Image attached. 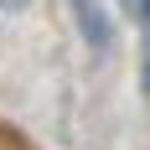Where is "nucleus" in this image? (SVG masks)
<instances>
[{"mask_svg": "<svg viewBox=\"0 0 150 150\" xmlns=\"http://www.w3.org/2000/svg\"><path fill=\"white\" fill-rule=\"evenodd\" d=\"M78 16H83L88 42H98V47H104V42H109V26H104V16H98V5H93V0H78Z\"/></svg>", "mask_w": 150, "mask_h": 150, "instance_id": "1", "label": "nucleus"}, {"mask_svg": "<svg viewBox=\"0 0 150 150\" xmlns=\"http://www.w3.org/2000/svg\"><path fill=\"white\" fill-rule=\"evenodd\" d=\"M140 83H145V93H150V21H145V67H140Z\"/></svg>", "mask_w": 150, "mask_h": 150, "instance_id": "2", "label": "nucleus"}, {"mask_svg": "<svg viewBox=\"0 0 150 150\" xmlns=\"http://www.w3.org/2000/svg\"><path fill=\"white\" fill-rule=\"evenodd\" d=\"M124 11H129V16H145V21H150V0H124Z\"/></svg>", "mask_w": 150, "mask_h": 150, "instance_id": "3", "label": "nucleus"}, {"mask_svg": "<svg viewBox=\"0 0 150 150\" xmlns=\"http://www.w3.org/2000/svg\"><path fill=\"white\" fill-rule=\"evenodd\" d=\"M0 5H5V11H21V5H26V0H0Z\"/></svg>", "mask_w": 150, "mask_h": 150, "instance_id": "4", "label": "nucleus"}]
</instances>
